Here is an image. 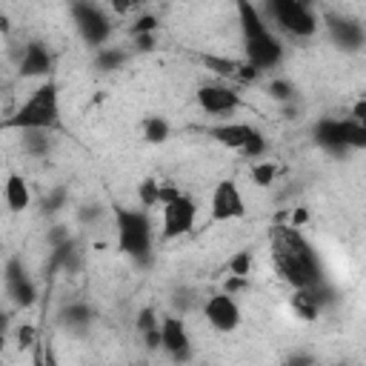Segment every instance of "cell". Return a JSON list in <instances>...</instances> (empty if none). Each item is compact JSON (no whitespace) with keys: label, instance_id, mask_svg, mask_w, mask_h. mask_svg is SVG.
I'll use <instances>...</instances> for the list:
<instances>
[{"label":"cell","instance_id":"obj_38","mask_svg":"<svg viewBox=\"0 0 366 366\" xmlns=\"http://www.w3.org/2000/svg\"><path fill=\"white\" fill-rule=\"evenodd\" d=\"M349 117L352 120H357V123H363L366 126V100H357L355 106H352V112H349Z\"/></svg>","mask_w":366,"mask_h":366},{"label":"cell","instance_id":"obj_6","mask_svg":"<svg viewBox=\"0 0 366 366\" xmlns=\"http://www.w3.org/2000/svg\"><path fill=\"white\" fill-rule=\"evenodd\" d=\"M69 14H71V23H74V29L86 46H92L94 51L109 46L114 23H112V14L100 3H71Z\"/></svg>","mask_w":366,"mask_h":366},{"label":"cell","instance_id":"obj_10","mask_svg":"<svg viewBox=\"0 0 366 366\" xmlns=\"http://www.w3.org/2000/svg\"><path fill=\"white\" fill-rule=\"evenodd\" d=\"M246 214V200L234 180H217L209 197V220L212 223H229L240 220Z\"/></svg>","mask_w":366,"mask_h":366},{"label":"cell","instance_id":"obj_8","mask_svg":"<svg viewBox=\"0 0 366 366\" xmlns=\"http://www.w3.org/2000/svg\"><path fill=\"white\" fill-rule=\"evenodd\" d=\"M194 100L212 117H226V114H232V112H237L243 106V97H240L237 86H232L226 80H209V83L197 86Z\"/></svg>","mask_w":366,"mask_h":366},{"label":"cell","instance_id":"obj_16","mask_svg":"<svg viewBox=\"0 0 366 366\" xmlns=\"http://www.w3.org/2000/svg\"><path fill=\"white\" fill-rule=\"evenodd\" d=\"M252 132H254L252 123H217V126L209 129V137L214 143H220V146H226V149H232V152L240 154V149L246 146V140H249Z\"/></svg>","mask_w":366,"mask_h":366},{"label":"cell","instance_id":"obj_17","mask_svg":"<svg viewBox=\"0 0 366 366\" xmlns=\"http://www.w3.org/2000/svg\"><path fill=\"white\" fill-rule=\"evenodd\" d=\"M3 200H6L9 212H26L31 206V189H29V183H26L23 174H17V172H9L6 174Z\"/></svg>","mask_w":366,"mask_h":366},{"label":"cell","instance_id":"obj_20","mask_svg":"<svg viewBox=\"0 0 366 366\" xmlns=\"http://www.w3.org/2000/svg\"><path fill=\"white\" fill-rule=\"evenodd\" d=\"M126 60H129V51H126L123 46H103V49L94 51V69L103 71V74L123 69Z\"/></svg>","mask_w":366,"mask_h":366},{"label":"cell","instance_id":"obj_21","mask_svg":"<svg viewBox=\"0 0 366 366\" xmlns=\"http://www.w3.org/2000/svg\"><path fill=\"white\" fill-rule=\"evenodd\" d=\"M20 149L29 157H46L51 152V132H20Z\"/></svg>","mask_w":366,"mask_h":366},{"label":"cell","instance_id":"obj_25","mask_svg":"<svg viewBox=\"0 0 366 366\" xmlns=\"http://www.w3.org/2000/svg\"><path fill=\"white\" fill-rule=\"evenodd\" d=\"M249 177H252L254 186L266 189V186H272V183L277 180V163H274V160H257V163H252Z\"/></svg>","mask_w":366,"mask_h":366},{"label":"cell","instance_id":"obj_23","mask_svg":"<svg viewBox=\"0 0 366 366\" xmlns=\"http://www.w3.org/2000/svg\"><path fill=\"white\" fill-rule=\"evenodd\" d=\"M343 140H346V149L366 152V126L352 117H343Z\"/></svg>","mask_w":366,"mask_h":366},{"label":"cell","instance_id":"obj_15","mask_svg":"<svg viewBox=\"0 0 366 366\" xmlns=\"http://www.w3.org/2000/svg\"><path fill=\"white\" fill-rule=\"evenodd\" d=\"M317 146L329 154H346V140H343V117H320L312 129Z\"/></svg>","mask_w":366,"mask_h":366},{"label":"cell","instance_id":"obj_29","mask_svg":"<svg viewBox=\"0 0 366 366\" xmlns=\"http://www.w3.org/2000/svg\"><path fill=\"white\" fill-rule=\"evenodd\" d=\"M154 29H157V17H154V14H149V11L137 14V17L132 20V26H129L132 37H140V34H154Z\"/></svg>","mask_w":366,"mask_h":366},{"label":"cell","instance_id":"obj_12","mask_svg":"<svg viewBox=\"0 0 366 366\" xmlns=\"http://www.w3.org/2000/svg\"><path fill=\"white\" fill-rule=\"evenodd\" d=\"M160 349L177 366L192 360V335H189L183 317H177V315H163L160 317Z\"/></svg>","mask_w":366,"mask_h":366},{"label":"cell","instance_id":"obj_4","mask_svg":"<svg viewBox=\"0 0 366 366\" xmlns=\"http://www.w3.org/2000/svg\"><path fill=\"white\" fill-rule=\"evenodd\" d=\"M112 217H114V237H117V249L143 263L152 257V246H154V223H152V214L149 209L143 206H114L112 209Z\"/></svg>","mask_w":366,"mask_h":366},{"label":"cell","instance_id":"obj_14","mask_svg":"<svg viewBox=\"0 0 366 366\" xmlns=\"http://www.w3.org/2000/svg\"><path fill=\"white\" fill-rule=\"evenodd\" d=\"M51 69H54V57L49 51V46L43 40H29L23 49H20V57H17V74L20 77H40V80H49L51 77Z\"/></svg>","mask_w":366,"mask_h":366},{"label":"cell","instance_id":"obj_36","mask_svg":"<svg viewBox=\"0 0 366 366\" xmlns=\"http://www.w3.org/2000/svg\"><path fill=\"white\" fill-rule=\"evenodd\" d=\"M154 34H140V37H134V46H137V51H152L154 49Z\"/></svg>","mask_w":366,"mask_h":366},{"label":"cell","instance_id":"obj_35","mask_svg":"<svg viewBox=\"0 0 366 366\" xmlns=\"http://www.w3.org/2000/svg\"><path fill=\"white\" fill-rule=\"evenodd\" d=\"M286 366H315V357L306 355V352H297V355H292V357L286 360Z\"/></svg>","mask_w":366,"mask_h":366},{"label":"cell","instance_id":"obj_30","mask_svg":"<svg viewBox=\"0 0 366 366\" xmlns=\"http://www.w3.org/2000/svg\"><path fill=\"white\" fill-rule=\"evenodd\" d=\"M14 337H17V346L20 349H34L37 340H40V329L31 326V323H20L17 332H14Z\"/></svg>","mask_w":366,"mask_h":366},{"label":"cell","instance_id":"obj_28","mask_svg":"<svg viewBox=\"0 0 366 366\" xmlns=\"http://www.w3.org/2000/svg\"><path fill=\"white\" fill-rule=\"evenodd\" d=\"M203 60V66H209L214 74H220V77H237V71H240V63L243 60H229V57H214V54H203L200 57Z\"/></svg>","mask_w":366,"mask_h":366},{"label":"cell","instance_id":"obj_24","mask_svg":"<svg viewBox=\"0 0 366 366\" xmlns=\"http://www.w3.org/2000/svg\"><path fill=\"white\" fill-rule=\"evenodd\" d=\"M266 94L272 100H277V103H292L297 97V89H295V83L289 77H272L266 83Z\"/></svg>","mask_w":366,"mask_h":366},{"label":"cell","instance_id":"obj_26","mask_svg":"<svg viewBox=\"0 0 366 366\" xmlns=\"http://www.w3.org/2000/svg\"><path fill=\"white\" fill-rule=\"evenodd\" d=\"M137 203L143 206V209H152V206H163V183H157V180H143L140 186H137Z\"/></svg>","mask_w":366,"mask_h":366},{"label":"cell","instance_id":"obj_11","mask_svg":"<svg viewBox=\"0 0 366 366\" xmlns=\"http://www.w3.org/2000/svg\"><path fill=\"white\" fill-rule=\"evenodd\" d=\"M200 312H203L206 323H209L214 332H226V335L234 332V329L240 326V320H243L240 306H237L234 295H229V292H214V295L203 297Z\"/></svg>","mask_w":366,"mask_h":366},{"label":"cell","instance_id":"obj_31","mask_svg":"<svg viewBox=\"0 0 366 366\" xmlns=\"http://www.w3.org/2000/svg\"><path fill=\"white\" fill-rule=\"evenodd\" d=\"M154 329H160V317L152 306H143L137 312V335H146V332H154Z\"/></svg>","mask_w":366,"mask_h":366},{"label":"cell","instance_id":"obj_18","mask_svg":"<svg viewBox=\"0 0 366 366\" xmlns=\"http://www.w3.org/2000/svg\"><path fill=\"white\" fill-rule=\"evenodd\" d=\"M92 317H94L92 306H89V303H80V300L66 303V306L60 309V323H63L66 329H71V332H86V329L92 326Z\"/></svg>","mask_w":366,"mask_h":366},{"label":"cell","instance_id":"obj_2","mask_svg":"<svg viewBox=\"0 0 366 366\" xmlns=\"http://www.w3.org/2000/svg\"><path fill=\"white\" fill-rule=\"evenodd\" d=\"M237 26H240V40H243V63H249L260 74L272 71L283 63L286 46L266 23L260 6L240 0L237 3Z\"/></svg>","mask_w":366,"mask_h":366},{"label":"cell","instance_id":"obj_37","mask_svg":"<svg viewBox=\"0 0 366 366\" xmlns=\"http://www.w3.org/2000/svg\"><path fill=\"white\" fill-rule=\"evenodd\" d=\"M140 337H143V343H146V349H149V352L160 349V329H154V332H146V335H140Z\"/></svg>","mask_w":366,"mask_h":366},{"label":"cell","instance_id":"obj_33","mask_svg":"<svg viewBox=\"0 0 366 366\" xmlns=\"http://www.w3.org/2000/svg\"><path fill=\"white\" fill-rule=\"evenodd\" d=\"M66 203V189H54L49 197H43V214H54Z\"/></svg>","mask_w":366,"mask_h":366},{"label":"cell","instance_id":"obj_34","mask_svg":"<svg viewBox=\"0 0 366 366\" xmlns=\"http://www.w3.org/2000/svg\"><path fill=\"white\" fill-rule=\"evenodd\" d=\"M103 214V206H97V203H86L83 209H80V223H89V220H97Z\"/></svg>","mask_w":366,"mask_h":366},{"label":"cell","instance_id":"obj_27","mask_svg":"<svg viewBox=\"0 0 366 366\" xmlns=\"http://www.w3.org/2000/svg\"><path fill=\"white\" fill-rule=\"evenodd\" d=\"M194 306H203V300L197 297L194 289L183 286V289H174V292H172V309H174L177 317H180V315H189Z\"/></svg>","mask_w":366,"mask_h":366},{"label":"cell","instance_id":"obj_1","mask_svg":"<svg viewBox=\"0 0 366 366\" xmlns=\"http://www.w3.org/2000/svg\"><path fill=\"white\" fill-rule=\"evenodd\" d=\"M269 252L274 272L283 283L295 289H315L323 283V266L315 252V246L306 240V234L297 226L277 223L269 232Z\"/></svg>","mask_w":366,"mask_h":366},{"label":"cell","instance_id":"obj_9","mask_svg":"<svg viewBox=\"0 0 366 366\" xmlns=\"http://www.w3.org/2000/svg\"><path fill=\"white\" fill-rule=\"evenodd\" d=\"M320 26L332 37V43L343 51H360L366 46V26L357 17H349L343 11H323Z\"/></svg>","mask_w":366,"mask_h":366},{"label":"cell","instance_id":"obj_5","mask_svg":"<svg viewBox=\"0 0 366 366\" xmlns=\"http://www.w3.org/2000/svg\"><path fill=\"white\" fill-rule=\"evenodd\" d=\"M263 9V17L269 26H274L280 34L292 40H309L320 29V14L315 6L303 0H269Z\"/></svg>","mask_w":366,"mask_h":366},{"label":"cell","instance_id":"obj_22","mask_svg":"<svg viewBox=\"0 0 366 366\" xmlns=\"http://www.w3.org/2000/svg\"><path fill=\"white\" fill-rule=\"evenodd\" d=\"M140 132H143V140H146V143H166L169 134H172V126H169L166 117L149 114V117L140 120Z\"/></svg>","mask_w":366,"mask_h":366},{"label":"cell","instance_id":"obj_13","mask_svg":"<svg viewBox=\"0 0 366 366\" xmlns=\"http://www.w3.org/2000/svg\"><path fill=\"white\" fill-rule=\"evenodd\" d=\"M3 286H6V295L14 306L26 309L37 300V283L31 280L29 269L23 266L20 257H9L6 260V269H3Z\"/></svg>","mask_w":366,"mask_h":366},{"label":"cell","instance_id":"obj_32","mask_svg":"<svg viewBox=\"0 0 366 366\" xmlns=\"http://www.w3.org/2000/svg\"><path fill=\"white\" fill-rule=\"evenodd\" d=\"M252 269V252H237L232 260H229V272L232 277H246Z\"/></svg>","mask_w":366,"mask_h":366},{"label":"cell","instance_id":"obj_3","mask_svg":"<svg viewBox=\"0 0 366 366\" xmlns=\"http://www.w3.org/2000/svg\"><path fill=\"white\" fill-rule=\"evenodd\" d=\"M60 120V94L54 77L40 80L31 94L3 120V129H17V132H51Z\"/></svg>","mask_w":366,"mask_h":366},{"label":"cell","instance_id":"obj_19","mask_svg":"<svg viewBox=\"0 0 366 366\" xmlns=\"http://www.w3.org/2000/svg\"><path fill=\"white\" fill-rule=\"evenodd\" d=\"M289 303H292V312H295L300 320H315V317L320 315V309H323L312 289H295L292 297H289Z\"/></svg>","mask_w":366,"mask_h":366},{"label":"cell","instance_id":"obj_39","mask_svg":"<svg viewBox=\"0 0 366 366\" xmlns=\"http://www.w3.org/2000/svg\"><path fill=\"white\" fill-rule=\"evenodd\" d=\"M337 366H346V363H337Z\"/></svg>","mask_w":366,"mask_h":366},{"label":"cell","instance_id":"obj_7","mask_svg":"<svg viewBox=\"0 0 366 366\" xmlns=\"http://www.w3.org/2000/svg\"><path fill=\"white\" fill-rule=\"evenodd\" d=\"M197 223V203L192 194L180 192L174 200H169L160 209V237L163 240H177L183 234H189Z\"/></svg>","mask_w":366,"mask_h":366}]
</instances>
